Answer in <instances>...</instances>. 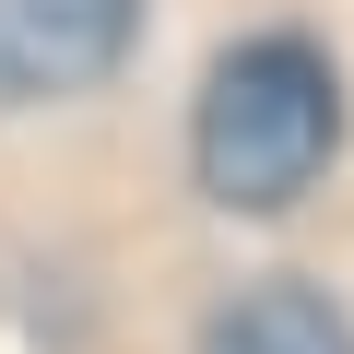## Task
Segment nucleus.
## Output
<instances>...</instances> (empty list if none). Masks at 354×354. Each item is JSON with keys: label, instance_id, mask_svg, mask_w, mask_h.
Instances as JSON below:
<instances>
[{"label": "nucleus", "instance_id": "3", "mask_svg": "<svg viewBox=\"0 0 354 354\" xmlns=\"http://www.w3.org/2000/svg\"><path fill=\"white\" fill-rule=\"evenodd\" d=\"M201 354H354V319L307 283H236L201 330Z\"/></svg>", "mask_w": 354, "mask_h": 354}, {"label": "nucleus", "instance_id": "1", "mask_svg": "<svg viewBox=\"0 0 354 354\" xmlns=\"http://www.w3.org/2000/svg\"><path fill=\"white\" fill-rule=\"evenodd\" d=\"M330 142H342V83H330V59L307 36H248L201 83L189 153H201V189L225 213H283L307 177L330 165Z\"/></svg>", "mask_w": 354, "mask_h": 354}, {"label": "nucleus", "instance_id": "2", "mask_svg": "<svg viewBox=\"0 0 354 354\" xmlns=\"http://www.w3.org/2000/svg\"><path fill=\"white\" fill-rule=\"evenodd\" d=\"M142 48V0H0V106L95 95Z\"/></svg>", "mask_w": 354, "mask_h": 354}]
</instances>
